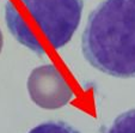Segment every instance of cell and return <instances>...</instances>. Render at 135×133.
<instances>
[{
	"label": "cell",
	"mask_w": 135,
	"mask_h": 133,
	"mask_svg": "<svg viewBox=\"0 0 135 133\" xmlns=\"http://www.w3.org/2000/svg\"><path fill=\"white\" fill-rule=\"evenodd\" d=\"M29 133H80L64 121H47L33 127Z\"/></svg>",
	"instance_id": "5"
},
{
	"label": "cell",
	"mask_w": 135,
	"mask_h": 133,
	"mask_svg": "<svg viewBox=\"0 0 135 133\" xmlns=\"http://www.w3.org/2000/svg\"><path fill=\"white\" fill-rule=\"evenodd\" d=\"M83 7V0H7L5 22L22 46L41 55L71 41Z\"/></svg>",
	"instance_id": "2"
},
{
	"label": "cell",
	"mask_w": 135,
	"mask_h": 133,
	"mask_svg": "<svg viewBox=\"0 0 135 133\" xmlns=\"http://www.w3.org/2000/svg\"><path fill=\"white\" fill-rule=\"evenodd\" d=\"M3 44H4V37H3V33L0 30V53L3 51Z\"/></svg>",
	"instance_id": "6"
},
{
	"label": "cell",
	"mask_w": 135,
	"mask_h": 133,
	"mask_svg": "<svg viewBox=\"0 0 135 133\" xmlns=\"http://www.w3.org/2000/svg\"><path fill=\"white\" fill-rule=\"evenodd\" d=\"M26 86L31 101L43 109H60L74 97L69 83L61 71L51 64L33 68L28 78Z\"/></svg>",
	"instance_id": "3"
},
{
	"label": "cell",
	"mask_w": 135,
	"mask_h": 133,
	"mask_svg": "<svg viewBox=\"0 0 135 133\" xmlns=\"http://www.w3.org/2000/svg\"><path fill=\"white\" fill-rule=\"evenodd\" d=\"M107 133H135V109L120 114Z\"/></svg>",
	"instance_id": "4"
},
{
	"label": "cell",
	"mask_w": 135,
	"mask_h": 133,
	"mask_svg": "<svg viewBox=\"0 0 135 133\" xmlns=\"http://www.w3.org/2000/svg\"><path fill=\"white\" fill-rule=\"evenodd\" d=\"M85 60L116 78H135V0H103L81 36Z\"/></svg>",
	"instance_id": "1"
}]
</instances>
